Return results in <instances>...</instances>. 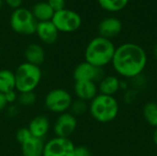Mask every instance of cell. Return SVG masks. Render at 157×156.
I'll return each instance as SVG.
<instances>
[{"mask_svg": "<svg viewBox=\"0 0 157 156\" xmlns=\"http://www.w3.org/2000/svg\"><path fill=\"white\" fill-rule=\"evenodd\" d=\"M147 61V53L142 46L126 42L116 47L111 65L118 75L132 80L144 74Z\"/></svg>", "mask_w": 157, "mask_h": 156, "instance_id": "cell-1", "label": "cell"}, {"mask_svg": "<svg viewBox=\"0 0 157 156\" xmlns=\"http://www.w3.org/2000/svg\"><path fill=\"white\" fill-rule=\"evenodd\" d=\"M116 46L111 40L98 36L92 39L85 50V61L99 68L111 63Z\"/></svg>", "mask_w": 157, "mask_h": 156, "instance_id": "cell-2", "label": "cell"}, {"mask_svg": "<svg viewBox=\"0 0 157 156\" xmlns=\"http://www.w3.org/2000/svg\"><path fill=\"white\" fill-rule=\"evenodd\" d=\"M88 111L96 121L109 123L118 117L120 105L115 97L98 94L88 103Z\"/></svg>", "mask_w": 157, "mask_h": 156, "instance_id": "cell-3", "label": "cell"}, {"mask_svg": "<svg viewBox=\"0 0 157 156\" xmlns=\"http://www.w3.org/2000/svg\"><path fill=\"white\" fill-rule=\"evenodd\" d=\"M14 74L16 90L18 93L35 91L42 78V72L40 67L27 62L20 63L17 67Z\"/></svg>", "mask_w": 157, "mask_h": 156, "instance_id": "cell-4", "label": "cell"}, {"mask_svg": "<svg viewBox=\"0 0 157 156\" xmlns=\"http://www.w3.org/2000/svg\"><path fill=\"white\" fill-rule=\"evenodd\" d=\"M38 21L31 11L25 7H19L13 11L10 17V27L18 34L32 35L36 32Z\"/></svg>", "mask_w": 157, "mask_h": 156, "instance_id": "cell-5", "label": "cell"}, {"mask_svg": "<svg viewBox=\"0 0 157 156\" xmlns=\"http://www.w3.org/2000/svg\"><path fill=\"white\" fill-rule=\"evenodd\" d=\"M72 95L64 88H53L44 97L45 108L55 114L67 112L73 102Z\"/></svg>", "mask_w": 157, "mask_h": 156, "instance_id": "cell-6", "label": "cell"}, {"mask_svg": "<svg viewBox=\"0 0 157 156\" xmlns=\"http://www.w3.org/2000/svg\"><path fill=\"white\" fill-rule=\"evenodd\" d=\"M52 22L59 32H74L81 27L82 18L77 12L64 8L54 12Z\"/></svg>", "mask_w": 157, "mask_h": 156, "instance_id": "cell-7", "label": "cell"}, {"mask_svg": "<svg viewBox=\"0 0 157 156\" xmlns=\"http://www.w3.org/2000/svg\"><path fill=\"white\" fill-rule=\"evenodd\" d=\"M75 148L70 138L55 136L45 143L42 156H74Z\"/></svg>", "mask_w": 157, "mask_h": 156, "instance_id": "cell-8", "label": "cell"}, {"mask_svg": "<svg viewBox=\"0 0 157 156\" xmlns=\"http://www.w3.org/2000/svg\"><path fill=\"white\" fill-rule=\"evenodd\" d=\"M105 75L103 68L97 67L87 62L77 64L73 72V78L75 81H91L98 83Z\"/></svg>", "mask_w": 157, "mask_h": 156, "instance_id": "cell-9", "label": "cell"}, {"mask_svg": "<svg viewBox=\"0 0 157 156\" xmlns=\"http://www.w3.org/2000/svg\"><path fill=\"white\" fill-rule=\"evenodd\" d=\"M77 128V119L69 111L59 114L53 123V132L56 137L70 138Z\"/></svg>", "mask_w": 157, "mask_h": 156, "instance_id": "cell-10", "label": "cell"}, {"mask_svg": "<svg viewBox=\"0 0 157 156\" xmlns=\"http://www.w3.org/2000/svg\"><path fill=\"white\" fill-rule=\"evenodd\" d=\"M122 29L121 21L114 17H109L102 19L98 27V30L100 37L106 39H112L118 36Z\"/></svg>", "mask_w": 157, "mask_h": 156, "instance_id": "cell-11", "label": "cell"}, {"mask_svg": "<svg viewBox=\"0 0 157 156\" xmlns=\"http://www.w3.org/2000/svg\"><path fill=\"white\" fill-rule=\"evenodd\" d=\"M74 92L77 99L88 103L98 94V84L91 81H75Z\"/></svg>", "mask_w": 157, "mask_h": 156, "instance_id": "cell-12", "label": "cell"}, {"mask_svg": "<svg viewBox=\"0 0 157 156\" xmlns=\"http://www.w3.org/2000/svg\"><path fill=\"white\" fill-rule=\"evenodd\" d=\"M39 39L45 44H52L54 43L59 35V31L54 26V24L50 21L38 22L36 32Z\"/></svg>", "mask_w": 157, "mask_h": 156, "instance_id": "cell-13", "label": "cell"}, {"mask_svg": "<svg viewBox=\"0 0 157 156\" xmlns=\"http://www.w3.org/2000/svg\"><path fill=\"white\" fill-rule=\"evenodd\" d=\"M50 120L44 115H38L31 119L28 125V129L33 137L39 139H44L50 131Z\"/></svg>", "mask_w": 157, "mask_h": 156, "instance_id": "cell-14", "label": "cell"}, {"mask_svg": "<svg viewBox=\"0 0 157 156\" xmlns=\"http://www.w3.org/2000/svg\"><path fill=\"white\" fill-rule=\"evenodd\" d=\"M121 80L116 75H104L98 83V94L114 97L121 90Z\"/></svg>", "mask_w": 157, "mask_h": 156, "instance_id": "cell-15", "label": "cell"}, {"mask_svg": "<svg viewBox=\"0 0 157 156\" xmlns=\"http://www.w3.org/2000/svg\"><path fill=\"white\" fill-rule=\"evenodd\" d=\"M44 144L45 143L42 139H39L31 135L20 143L21 154L23 156H42Z\"/></svg>", "mask_w": 157, "mask_h": 156, "instance_id": "cell-16", "label": "cell"}, {"mask_svg": "<svg viewBox=\"0 0 157 156\" xmlns=\"http://www.w3.org/2000/svg\"><path fill=\"white\" fill-rule=\"evenodd\" d=\"M24 56L27 63L40 66L45 61V51L41 45L38 43H30L26 47Z\"/></svg>", "mask_w": 157, "mask_h": 156, "instance_id": "cell-17", "label": "cell"}, {"mask_svg": "<svg viewBox=\"0 0 157 156\" xmlns=\"http://www.w3.org/2000/svg\"><path fill=\"white\" fill-rule=\"evenodd\" d=\"M31 12L38 22L50 21L54 15V11L47 2H39L35 4Z\"/></svg>", "mask_w": 157, "mask_h": 156, "instance_id": "cell-18", "label": "cell"}, {"mask_svg": "<svg viewBox=\"0 0 157 156\" xmlns=\"http://www.w3.org/2000/svg\"><path fill=\"white\" fill-rule=\"evenodd\" d=\"M16 89L15 74L8 69L0 70V93L6 94Z\"/></svg>", "mask_w": 157, "mask_h": 156, "instance_id": "cell-19", "label": "cell"}, {"mask_svg": "<svg viewBox=\"0 0 157 156\" xmlns=\"http://www.w3.org/2000/svg\"><path fill=\"white\" fill-rule=\"evenodd\" d=\"M143 116L147 124L155 129L157 128V103L155 101L148 102L144 106Z\"/></svg>", "mask_w": 157, "mask_h": 156, "instance_id": "cell-20", "label": "cell"}, {"mask_svg": "<svg viewBox=\"0 0 157 156\" xmlns=\"http://www.w3.org/2000/svg\"><path fill=\"white\" fill-rule=\"evenodd\" d=\"M130 0H98L99 6L109 12H117L123 9Z\"/></svg>", "mask_w": 157, "mask_h": 156, "instance_id": "cell-21", "label": "cell"}, {"mask_svg": "<svg viewBox=\"0 0 157 156\" xmlns=\"http://www.w3.org/2000/svg\"><path fill=\"white\" fill-rule=\"evenodd\" d=\"M37 94L35 91H30V92H22L18 93L17 96V104L19 107H31L35 105L37 102Z\"/></svg>", "mask_w": 157, "mask_h": 156, "instance_id": "cell-22", "label": "cell"}, {"mask_svg": "<svg viewBox=\"0 0 157 156\" xmlns=\"http://www.w3.org/2000/svg\"><path fill=\"white\" fill-rule=\"evenodd\" d=\"M68 111L75 117L84 115L88 111V103L76 98L75 100H73Z\"/></svg>", "mask_w": 157, "mask_h": 156, "instance_id": "cell-23", "label": "cell"}, {"mask_svg": "<svg viewBox=\"0 0 157 156\" xmlns=\"http://www.w3.org/2000/svg\"><path fill=\"white\" fill-rule=\"evenodd\" d=\"M30 136H31V134H30L28 128H20L16 132V139H17V143L19 144L22 143L24 141H26Z\"/></svg>", "mask_w": 157, "mask_h": 156, "instance_id": "cell-24", "label": "cell"}, {"mask_svg": "<svg viewBox=\"0 0 157 156\" xmlns=\"http://www.w3.org/2000/svg\"><path fill=\"white\" fill-rule=\"evenodd\" d=\"M5 111H6V114L8 118L14 119V118L17 117V115L19 114V106L17 103L10 104L6 107Z\"/></svg>", "mask_w": 157, "mask_h": 156, "instance_id": "cell-25", "label": "cell"}, {"mask_svg": "<svg viewBox=\"0 0 157 156\" xmlns=\"http://www.w3.org/2000/svg\"><path fill=\"white\" fill-rule=\"evenodd\" d=\"M47 3L50 5L54 12L64 9L65 6V0H48Z\"/></svg>", "mask_w": 157, "mask_h": 156, "instance_id": "cell-26", "label": "cell"}, {"mask_svg": "<svg viewBox=\"0 0 157 156\" xmlns=\"http://www.w3.org/2000/svg\"><path fill=\"white\" fill-rule=\"evenodd\" d=\"M74 156H92V153L89 150V148H87L86 146L79 145V146H75Z\"/></svg>", "mask_w": 157, "mask_h": 156, "instance_id": "cell-27", "label": "cell"}, {"mask_svg": "<svg viewBox=\"0 0 157 156\" xmlns=\"http://www.w3.org/2000/svg\"><path fill=\"white\" fill-rule=\"evenodd\" d=\"M131 81H132V85L133 86V88H134V89H138V88L144 86L145 85V83H146V79H145L144 74L138 75L137 77L132 79Z\"/></svg>", "mask_w": 157, "mask_h": 156, "instance_id": "cell-28", "label": "cell"}, {"mask_svg": "<svg viewBox=\"0 0 157 156\" xmlns=\"http://www.w3.org/2000/svg\"><path fill=\"white\" fill-rule=\"evenodd\" d=\"M17 96H18V92L15 89V90H11L7 93L5 94L6 99L8 103V105L10 104H15L17 101Z\"/></svg>", "mask_w": 157, "mask_h": 156, "instance_id": "cell-29", "label": "cell"}, {"mask_svg": "<svg viewBox=\"0 0 157 156\" xmlns=\"http://www.w3.org/2000/svg\"><path fill=\"white\" fill-rule=\"evenodd\" d=\"M136 97V89L134 88H131V89H128L126 90V93H125V96H124V99L127 103H131L132 101L134 100Z\"/></svg>", "mask_w": 157, "mask_h": 156, "instance_id": "cell-30", "label": "cell"}, {"mask_svg": "<svg viewBox=\"0 0 157 156\" xmlns=\"http://www.w3.org/2000/svg\"><path fill=\"white\" fill-rule=\"evenodd\" d=\"M4 1L9 7L13 8L14 10L21 7V5L23 3V0H4Z\"/></svg>", "mask_w": 157, "mask_h": 156, "instance_id": "cell-31", "label": "cell"}, {"mask_svg": "<svg viewBox=\"0 0 157 156\" xmlns=\"http://www.w3.org/2000/svg\"><path fill=\"white\" fill-rule=\"evenodd\" d=\"M7 106H8V103L6 99L5 94L0 93V111H4Z\"/></svg>", "mask_w": 157, "mask_h": 156, "instance_id": "cell-32", "label": "cell"}, {"mask_svg": "<svg viewBox=\"0 0 157 156\" xmlns=\"http://www.w3.org/2000/svg\"><path fill=\"white\" fill-rule=\"evenodd\" d=\"M153 141H154V143H155V145L156 146L157 148V128H155V131H154V133H153Z\"/></svg>", "mask_w": 157, "mask_h": 156, "instance_id": "cell-33", "label": "cell"}, {"mask_svg": "<svg viewBox=\"0 0 157 156\" xmlns=\"http://www.w3.org/2000/svg\"><path fill=\"white\" fill-rule=\"evenodd\" d=\"M153 53H154V57H155V59L157 61V43L155 45V47H154Z\"/></svg>", "mask_w": 157, "mask_h": 156, "instance_id": "cell-34", "label": "cell"}, {"mask_svg": "<svg viewBox=\"0 0 157 156\" xmlns=\"http://www.w3.org/2000/svg\"><path fill=\"white\" fill-rule=\"evenodd\" d=\"M4 4H5V1H4V0H0V9L3 7Z\"/></svg>", "mask_w": 157, "mask_h": 156, "instance_id": "cell-35", "label": "cell"}, {"mask_svg": "<svg viewBox=\"0 0 157 156\" xmlns=\"http://www.w3.org/2000/svg\"><path fill=\"white\" fill-rule=\"evenodd\" d=\"M155 76H156V81H157V69H156V73H155Z\"/></svg>", "mask_w": 157, "mask_h": 156, "instance_id": "cell-36", "label": "cell"}, {"mask_svg": "<svg viewBox=\"0 0 157 156\" xmlns=\"http://www.w3.org/2000/svg\"><path fill=\"white\" fill-rule=\"evenodd\" d=\"M155 102L157 103V94H156V97H155Z\"/></svg>", "mask_w": 157, "mask_h": 156, "instance_id": "cell-37", "label": "cell"}, {"mask_svg": "<svg viewBox=\"0 0 157 156\" xmlns=\"http://www.w3.org/2000/svg\"><path fill=\"white\" fill-rule=\"evenodd\" d=\"M0 54H1V47H0Z\"/></svg>", "mask_w": 157, "mask_h": 156, "instance_id": "cell-38", "label": "cell"}]
</instances>
